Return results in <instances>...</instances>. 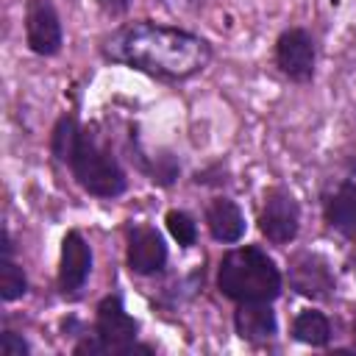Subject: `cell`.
Listing matches in <instances>:
<instances>
[{
	"instance_id": "obj_1",
	"label": "cell",
	"mask_w": 356,
	"mask_h": 356,
	"mask_svg": "<svg viewBox=\"0 0 356 356\" xmlns=\"http://www.w3.org/2000/svg\"><path fill=\"white\" fill-rule=\"evenodd\" d=\"M106 56L156 78L184 81L211 61V44L181 28L134 22L106 42Z\"/></svg>"
},
{
	"instance_id": "obj_2",
	"label": "cell",
	"mask_w": 356,
	"mask_h": 356,
	"mask_svg": "<svg viewBox=\"0 0 356 356\" xmlns=\"http://www.w3.org/2000/svg\"><path fill=\"white\" fill-rule=\"evenodd\" d=\"M217 286L225 298L236 303H250V300L270 303L281 292V273L261 248L245 245L222 256L217 270Z\"/></svg>"
},
{
	"instance_id": "obj_3",
	"label": "cell",
	"mask_w": 356,
	"mask_h": 356,
	"mask_svg": "<svg viewBox=\"0 0 356 356\" xmlns=\"http://www.w3.org/2000/svg\"><path fill=\"white\" fill-rule=\"evenodd\" d=\"M139 323L125 312L120 295H108L97 306L95 320V339H83L75 345V353H111V356H131V353H153L150 345L136 342Z\"/></svg>"
},
{
	"instance_id": "obj_4",
	"label": "cell",
	"mask_w": 356,
	"mask_h": 356,
	"mask_svg": "<svg viewBox=\"0 0 356 356\" xmlns=\"http://www.w3.org/2000/svg\"><path fill=\"white\" fill-rule=\"evenodd\" d=\"M70 170L81 189L95 197H117L125 192V172L120 161L89 131L81 134V142L70 159Z\"/></svg>"
},
{
	"instance_id": "obj_5",
	"label": "cell",
	"mask_w": 356,
	"mask_h": 356,
	"mask_svg": "<svg viewBox=\"0 0 356 356\" xmlns=\"http://www.w3.org/2000/svg\"><path fill=\"white\" fill-rule=\"evenodd\" d=\"M298 225H300V206L298 200L275 186L264 195V206H261V214H259V228L261 234L275 242V245H286L298 236Z\"/></svg>"
},
{
	"instance_id": "obj_6",
	"label": "cell",
	"mask_w": 356,
	"mask_h": 356,
	"mask_svg": "<svg viewBox=\"0 0 356 356\" xmlns=\"http://www.w3.org/2000/svg\"><path fill=\"white\" fill-rule=\"evenodd\" d=\"M25 39L36 56H56L64 42L61 19L50 0H28L25 6Z\"/></svg>"
},
{
	"instance_id": "obj_7",
	"label": "cell",
	"mask_w": 356,
	"mask_h": 356,
	"mask_svg": "<svg viewBox=\"0 0 356 356\" xmlns=\"http://www.w3.org/2000/svg\"><path fill=\"white\" fill-rule=\"evenodd\" d=\"M275 61L281 72L298 83H306L314 75V42L306 31L289 28L275 42Z\"/></svg>"
},
{
	"instance_id": "obj_8",
	"label": "cell",
	"mask_w": 356,
	"mask_h": 356,
	"mask_svg": "<svg viewBox=\"0 0 356 356\" xmlns=\"http://www.w3.org/2000/svg\"><path fill=\"white\" fill-rule=\"evenodd\" d=\"M289 284L295 292L306 298H328L334 292V275L328 270V261L317 253H298L289 264Z\"/></svg>"
},
{
	"instance_id": "obj_9",
	"label": "cell",
	"mask_w": 356,
	"mask_h": 356,
	"mask_svg": "<svg viewBox=\"0 0 356 356\" xmlns=\"http://www.w3.org/2000/svg\"><path fill=\"white\" fill-rule=\"evenodd\" d=\"M167 261V245L156 228L136 225L128 231V267L139 275H153Z\"/></svg>"
},
{
	"instance_id": "obj_10",
	"label": "cell",
	"mask_w": 356,
	"mask_h": 356,
	"mask_svg": "<svg viewBox=\"0 0 356 356\" xmlns=\"http://www.w3.org/2000/svg\"><path fill=\"white\" fill-rule=\"evenodd\" d=\"M92 273V250L78 231H70L61 242V261H58V286L61 292H78Z\"/></svg>"
},
{
	"instance_id": "obj_11",
	"label": "cell",
	"mask_w": 356,
	"mask_h": 356,
	"mask_svg": "<svg viewBox=\"0 0 356 356\" xmlns=\"http://www.w3.org/2000/svg\"><path fill=\"white\" fill-rule=\"evenodd\" d=\"M234 328L242 339L248 342H264L275 334L278 320L275 312L270 309V303L264 300H250V303H239L234 312Z\"/></svg>"
},
{
	"instance_id": "obj_12",
	"label": "cell",
	"mask_w": 356,
	"mask_h": 356,
	"mask_svg": "<svg viewBox=\"0 0 356 356\" xmlns=\"http://www.w3.org/2000/svg\"><path fill=\"white\" fill-rule=\"evenodd\" d=\"M206 225L211 231V236L217 242H239L245 234V217L239 211V206L228 197H214L206 209Z\"/></svg>"
},
{
	"instance_id": "obj_13",
	"label": "cell",
	"mask_w": 356,
	"mask_h": 356,
	"mask_svg": "<svg viewBox=\"0 0 356 356\" xmlns=\"http://www.w3.org/2000/svg\"><path fill=\"white\" fill-rule=\"evenodd\" d=\"M325 220L345 236L356 239V184H342L325 203Z\"/></svg>"
},
{
	"instance_id": "obj_14",
	"label": "cell",
	"mask_w": 356,
	"mask_h": 356,
	"mask_svg": "<svg viewBox=\"0 0 356 356\" xmlns=\"http://www.w3.org/2000/svg\"><path fill=\"white\" fill-rule=\"evenodd\" d=\"M292 334L298 342H306V345H314V348H323L328 339H331V325H328V317L323 312H314V309H306L295 317L292 323Z\"/></svg>"
},
{
	"instance_id": "obj_15",
	"label": "cell",
	"mask_w": 356,
	"mask_h": 356,
	"mask_svg": "<svg viewBox=\"0 0 356 356\" xmlns=\"http://www.w3.org/2000/svg\"><path fill=\"white\" fill-rule=\"evenodd\" d=\"M81 134H83V128H81L78 120L70 117V114H64V117L56 122L50 147H53V156H56L61 164H70V159H72V153H75V147H78V142H81Z\"/></svg>"
},
{
	"instance_id": "obj_16",
	"label": "cell",
	"mask_w": 356,
	"mask_h": 356,
	"mask_svg": "<svg viewBox=\"0 0 356 356\" xmlns=\"http://www.w3.org/2000/svg\"><path fill=\"white\" fill-rule=\"evenodd\" d=\"M25 289H28V281H25L22 267L11 256H3V261H0V298L17 300L25 295Z\"/></svg>"
},
{
	"instance_id": "obj_17",
	"label": "cell",
	"mask_w": 356,
	"mask_h": 356,
	"mask_svg": "<svg viewBox=\"0 0 356 356\" xmlns=\"http://www.w3.org/2000/svg\"><path fill=\"white\" fill-rule=\"evenodd\" d=\"M167 231H170L172 239H175L178 245H184V248L195 245V239H197V225H195V220H192L186 211H170V214H167Z\"/></svg>"
},
{
	"instance_id": "obj_18",
	"label": "cell",
	"mask_w": 356,
	"mask_h": 356,
	"mask_svg": "<svg viewBox=\"0 0 356 356\" xmlns=\"http://www.w3.org/2000/svg\"><path fill=\"white\" fill-rule=\"evenodd\" d=\"M0 350H3L6 356H28V342H25L19 334H14V331H3V337H0Z\"/></svg>"
},
{
	"instance_id": "obj_19",
	"label": "cell",
	"mask_w": 356,
	"mask_h": 356,
	"mask_svg": "<svg viewBox=\"0 0 356 356\" xmlns=\"http://www.w3.org/2000/svg\"><path fill=\"white\" fill-rule=\"evenodd\" d=\"M97 6L103 8V14H108V17H120V14L128 11L131 0H97Z\"/></svg>"
},
{
	"instance_id": "obj_20",
	"label": "cell",
	"mask_w": 356,
	"mask_h": 356,
	"mask_svg": "<svg viewBox=\"0 0 356 356\" xmlns=\"http://www.w3.org/2000/svg\"><path fill=\"white\" fill-rule=\"evenodd\" d=\"M353 339H356V320H353Z\"/></svg>"
}]
</instances>
